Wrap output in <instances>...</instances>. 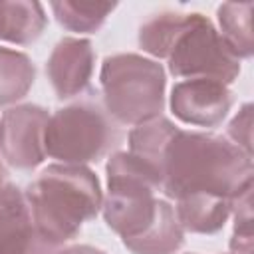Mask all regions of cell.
<instances>
[{
	"label": "cell",
	"mask_w": 254,
	"mask_h": 254,
	"mask_svg": "<svg viewBox=\"0 0 254 254\" xmlns=\"http://www.w3.org/2000/svg\"><path fill=\"white\" fill-rule=\"evenodd\" d=\"M48 125V113L40 107H18L10 109L0 125V147L6 159L20 167H36L46 153L44 127Z\"/></svg>",
	"instance_id": "cell-6"
},
{
	"label": "cell",
	"mask_w": 254,
	"mask_h": 254,
	"mask_svg": "<svg viewBox=\"0 0 254 254\" xmlns=\"http://www.w3.org/2000/svg\"><path fill=\"white\" fill-rule=\"evenodd\" d=\"M0 254H54L38 234L24 196L8 185L0 189Z\"/></svg>",
	"instance_id": "cell-7"
},
{
	"label": "cell",
	"mask_w": 254,
	"mask_h": 254,
	"mask_svg": "<svg viewBox=\"0 0 254 254\" xmlns=\"http://www.w3.org/2000/svg\"><path fill=\"white\" fill-rule=\"evenodd\" d=\"M230 105L228 91L216 79H192L173 89V111L190 123L210 125L224 117Z\"/></svg>",
	"instance_id": "cell-8"
},
{
	"label": "cell",
	"mask_w": 254,
	"mask_h": 254,
	"mask_svg": "<svg viewBox=\"0 0 254 254\" xmlns=\"http://www.w3.org/2000/svg\"><path fill=\"white\" fill-rule=\"evenodd\" d=\"M4 187V171H2V167H0V189Z\"/></svg>",
	"instance_id": "cell-16"
},
{
	"label": "cell",
	"mask_w": 254,
	"mask_h": 254,
	"mask_svg": "<svg viewBox=\"0 0 254 254\" xmlns=\"http://www.w3.org/2000/svg\"><path fill=\"white\" fill-rule=\"evenodd\" d=\"M34 81V67L28 58L0 48V103H8L26 93Z\"/></svg>",
	"instance_id": "cell-13"
},
{
	"label": "cell",
	"mask_w": 254,
	"mask_h": 254,
	"mask_svg": "<svg viewBox=\"0 0 254 254\" xmlns=\"http://www.w3.org/2000/svg\"><path fill=\"white\" fill-rule=\"evenodd\" d=\"M91 73V46L85 40H64L50 60V77L60 97L85 87Z\"/></svg>",
	"instance_id": "cell-9"
},
{
	"label": "cell",
	"mask_w": 254,
	"mask_h": 254,
	"mask_svg": "<svg viewBox=\"0 0 254 254\" xmlns=\"http://www.w3.org/2000/svg\"><path fill=\"white\" fill-rule=\"evenodd\" d=\"M99 200L97 179L83 167H50L28 190L34 226L52 246L73 238L97 212Z\"/></svg>",
	"instance_id": "cell-2"
},
{
	"label": "cell",
	"mask_w": 254,
	"mask_h": 254,
	"mask_svg": "<svg viewBox=\"0 0 254 254\" xmlns=\"http://www.w3.org/2000/svg\"><path fill=\"white\" fill-rule=\"evenodd\" d=\"M228 214V204L220 196L190 194L179 198V220L183 226L196 232L216 230Z\"/></svg>",
	"instance_id": "cell-11"
},
{
	"label": "cell",
	"mask_w": 254,
	"mask_h": 254,
	"mask_svg": "<svg viewBox=\"0 0 254 254\" xmlns=\"http://www.w3.org/2000/svg\"><path fill=\"white\" fill-rule=\"evenodd\" d=\"M167 56H171V71L177 75L204 73L232 81L238 71L232 50L198 14L183 16Z\"/></svg>",
	"instance_id": "cell-4"
},
{
	"label": "cell",
	"mask_w": 254,
	"mask_h": 254,
	"mask_svg": "<svg viewBox=\"0 0 254 254\" xmlns=\"http://www.w3.org/2000/svg\"><path fill=\"white\" fill-rule=\"evenodd\" d=\"M115 4H83V2H64L54 4V10L58 14V20L77 32H89L97 28L105 14L113 10Z\"/></svg>",
	"instance_id": "cell-14"
},
{
	"label": "cell",
	"mask_w": 254,
	"mask_h": 254,
	"mask_svg": "<svg viewBox=\"0 0 254 254\" xmlns=\"http://www.w3.org/2000/svg\"><path fill=\"white\" fill-rule=\"evenodd\" d=\"M62 254H103L95 248H89V246H77V248H71L67 252H62Z\"/></svg>",
	"instance_id": "cell-15"
},
{
	"label": "cell",
	"mask_w": 254,
	"mask_h": 254,
	"mask_svg": "<svg viewBox=\"0 0 254 254\" xmlns=\"http://www.w3.org/2000/svg\"><path fill=\"white\" fill-rule=\"evenodd\" d=\"M44 28V12L36 2H0V38L30 42Z\"/></svg>",
	"instance_id": "cell-10"
},
{
	"label": "cell",
	"mask_w": 254,
	"mask_h": 254,
	"mask_svg": "<svg viewBox=\"0 0 254 254\" xmlns=\"http://www.w3.org/2000/svg\"><path fill=\"white\" fill-rule=\"evenodd\" d=\"M44 135L46 153L64 161H89L99 157L109 143V127L91 107H69L60 111Z\"/></svg>",
	"instance_id": "cell-5"
},
{
	"label": "cell",
	"mask_w": 254,
	"mask_h": 254,
	"mask_svg": "<svg viewBox=\"0 0 254 254\" xmlns=\"http://www.w3.org/2000/svg\"><path fill=\"white\" fill-rule=\"evenodd\" d=\"M242 167L250 163H240L238 151L224 141L177 131L163 155V181L167 192L177 198L190 194L224 198L240 189V175L250 177L240 171Z\"/></svg>",
	"instance_id": "cell-1"
},
{
	"label": "cell",
	"mask_w": 254,
	"mask_h": 254,
	"mask_svg": "<svg viewBox=\"0 0 254 254\" xmlns=\"http://www.w3.org/2000/svg\"><path fill=\"white\" fill-rule=\"evenodd\" d=\"M181 242H183V234L177 224L175 212L167 202H163V208H161L155 224L145 234H141L139 238L125 242V244L135 254H171L173 250L179 248Z\"/></svg>",
	"instance_id": "cell-12"
},
{
	"label": "cell",
	"mask_w": 254,
	"mask_h": 254,
	"mask_svg": "<svg viewBox=\"0 0 254 254\" xmlns=\"http://www.w3.org/2000/svg\"><path fill=\"white\" fill-rule=\"evenodd\" d=\"M101 81L105 101L121 121H143L163 107L165 77L157 64L137 56L105 60Z\"/></svg>",
	"instance_id": "cell-3"
}]
</instances>
